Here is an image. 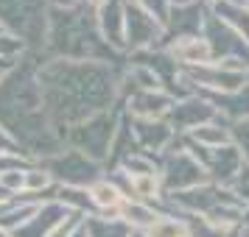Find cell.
<instances>
[{"mask_svg": "<svg viewBox=\"0 0 249 237\" xmlns=\"http://www.w3.org/2000/svg\"><path fill=\"white\" fill-rule=\"evenodd\" d=\"M45 170L48 173H53L59 179L68 181V187H76V184H84V181L92 179V165L87 159L81 157L79 151H70L65 157H53L45 162Z\"/></svg>", "mask_w": 249, "mask_h": 237, "instance_id": "obj_1", "label": "cell"}, {"mask_svg": "<svg viewBox=\"0 0 249 237\" xmlns=\"http://www.w3.org/2000/svg\"><path fill=\"white\" fill-rule=\"evenodd\" d=\"M101 28H104V36H107L109 42H121V39H118V36H121V9H118L115 0H107V3H104Z\"/></svg>", "mask_w": 249, "mask_h": 237, "instance_id": "obj_2", "label": "cell"}, {"mask_svg": "<svg viewBox=\"0 0 249 237\" xmlns=\"http://www.w3.org/2000/svg\"><path fill=\"white\" fill-rule=\"evenodd\" d=\"M23 50H25L23 36L12 34V31L0 34V59H12V62H17V59L23 56Z\"/></svg>", "mask_w": 249, "mask_h": 237, "instance_id": "obj_3", "label": "cell"}, {"mask_svg": "<svg viewBox=\"0 0 249 237\" xmlns=\"http://www.w3.org/2000/svg\"><path fill=\"white\" fill-rule=\"evenodd\" d=\"M90 198L98 204V206H118V204H121V192L115 190L112 184H107V181H98V184H92Z\"/></svg>", "mask_w": 249, "mask_h": 237, "instance_id": "obj_4", "label": "cell"}, {"mask_svg": "<svg viewBox=\"0 0 249 237\" xmlns=\"http://www.w3.org/2000/svg\"><path fill=\"white\" fill-rule=\"evenodd\" d=\"M0 187L14 195V192H25V170H9V173H0Z\"/></svg>", "mask_w": 249, "mask_h": 237, "instance_id": "obj_5", "label": "cell"}, {"mask_svg": "<svg viewBox=\"0 0 249 237\" xmlns=\"http://www.w3.org/2000/svg\"><path fill=\"white\" fill-rule=\"evenodd\" d=\"M48 181H51V173H48L45 168L42 170H25V192H31V195H36V192H42V187H48Z\"/></svg>", "mask_w": 249, "mask_h": 237, "instance_id": "obj_6", "label": "cell"}, {"mask_svg": "<svg viewBox=\"0 0 249 237\" xmlns=\"http://www.w3.org/2000/svg\"><path fill=\"white\" fill-rule=\"evenodd\" d=\"M148 235L151 237H177V226L174 223H154Z\"/></svg>", "mask_w": 249, "mask_h": 237, "instance_id": "obj_7", "label": "cell"}, {"mask_svg": "<svg viewBox=\"0 0 249 237\" xmlns=\"http://www.w3.org/2000/svg\"><path fill=\"white\" fill-rule=\"evenodd\" d=\"M0 151H20V142L0 126Z\"/></svg>", "mask_w": 249, "mask_h": 237, "instance_id": "obj_8", "label": "cell"}, {"mask_svg": "<svg viewBox=\"0 0 249 237\" xmlns=\"http://www.w3.org/2000/svg\"><path fill=\"white\" fill-rule=\"evenodd\" d=\"M0 237H14L12 232H6V229H0Z\"/></svg>", "mask_w": 249, "mask_h": 237, "instance_id": "obj_9", "label": "cell"}, {"mask_svg": "<svg viewBox=\"0 0 249 237\" xmlns=\"http://www.w3.org/2000/svg\"><path fill=\"white\" fill-rule=\"evenodd\" d=\"M6 76H9V73H0V84H3V79H6Z\"/></svg>", "mask_w": 249, "mask_h": 237, "instance_id": "obj_10", "label": "cell"}, {"mask_svg": "<svg viewBox=\"0 0 249 237\" xmlns=\"http://www.w3.org/2000/svg\"><path fill=\"white\" fill-rule=\"evenodd\" d=\"M0 34H6V25H3V23H0Z\"/></svg>", "mask_w": 249, "mask_h": 237, "instance_id": "obj_11", "label": "cell"}]
</instances>
